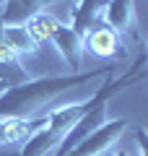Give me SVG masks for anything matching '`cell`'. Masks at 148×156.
Segmentation results:
<instances>
[{"instance_id": "7c38bea8", "label": "cell", "mask_w": 148, "mask_h": 156, "mask_svg": "<svg viewBox=\"0 0 148 156\" xmlns=\"http://www.w3.org/2000/svg\"><path fill=\"white\" fill-rule=\"evenodd\" d=\"M26 26H29V31H31V37L37 39L39 44H42V42H49V37L55 34V29L60 26V21H57L52 13L42 11V13H37L34 18H29Z\"/></svg>"}, {"instance_id": "52a82bcc", "label": "cell", "mask_w": 148, "mask_h": 156, "mask_svg": "<svg viewBox=\"0 0 148 156\" xmlns=\"http://www.w3.org/2000/svg\"><path fill=\"white\" fill-rule=\"evenodd\" d=\"M104 8H107V0H78V5L73 8L70 29L78 37H86L93 26L104 21Z\"/></svg>"}, {"instance_id": "5b68a950", "label": "cell", "mask_w": 148, "mask_h": 156, "mask_svg": "<svg viewBox=\"0 0 148 156\" xmlns=\"http://www.w3.org/2000/svg\"><path fill=\"white\" fill-rule=\"evenodd\" d=\"M49 42L57 47V52H60L62 57H65V62L70 65L73 73H81L86 47H83V37H78V34L73 31L70 23H60V26L55 29V34L49 37Z\"/></svg>"}, {"instance_id": "277c9868", "label": "cell", "mask_w": 148, "mask_h": 156, "mask_svg": "<svg viewBox=\"0 0 148 156\" xmlns=\"http://www.w3.org/2000/svg\"><path fill=\"white\" fill-rule=\"evenodd\" d=\"M104 23L115 29L120 37L138 39V21H135V3L132 0H107Z\"/></svg>"}, {"instance_id": "ba28073f", "label": "cell", "mask_w": 148, "mask_h": 156, "mask_svg": "<svg viewBox=\"0 0 148 156\" xmlns=\"http://www.w3.org/2000/svg\"><path fill=\"white\" fill-rule=\"evenodd\" d=\"M29 81V73L26 68L21 65V57L13 55L3 42H0V94L16 89V86L26 83Z\"/></svg>"}, {"instance_id": "9c48e42d", "label": "cell", "mask_w": 148, "mask_h": 156, "mask_svg": "<svg viewBox=\"0 0 148 156\" xmlns=\"http://www.w3.org/2000/svg\"><path fill=\"white\" fill-rule=\"evenodd\" d=\"M0 42L13 52V55H37L39 42L31 37L26 23H13V26H0Z\"/></svg>"}, {"instance_id": "3957f363", "label": "cell", "mask_w": 148, "mask_h": 156, "mask_svg": "<svg viewBox=\"0 0 148 156\" xmlns=\"http://www.w3.org/2000/svg\"><path fill=\"white\" fill-rule=\"evenodd\" d=\"M83 47H86L91 55L96 57H104V60H125L127 57V50H125V42H122V37L115 31V29H109L104 21L99 23V26H93L91 31L83 37Z\"/></svg>"}, {"instance_id": "30bf717a", "label": "cell", "mask_w": 148, "mask_h": 156, "mask_svg": "<svg viewBox=\"0 0 148 156\" xmlns=\"http://www.w3.org/2000/svg\"><path fill=\"white\" fill-rule=\"evenodd\" d=\"M47 125V117H37V120H0V146L23 140L29 135H34L37 130H42Z\"/></svg>"}, {"instance_id": "4fadbf2b", "label": "cell", "mask_w": 148, "mask_h": 156, "mask_svg": "<svg viewBox=\"0 0 148 156\" xmlns=\"http://www.w3.org/2000/svg\"><path fill=\"white\" fill-rule=\"evenodd\" d=\"M135 140H138V148H140V156H148V133L135 130Z\"/></svg>"}, {"instance_id": "8fae6325", "label": "cell", "mask_w": 148, "mask_h": 156, "mask_svg": "<svg viewBox=\"0 0 148 156\" xmlns=\"http://www.w3.org/2000/svg\"><path fill=\"white\" fill-rule=\"evenodd\" d=\"M57 146H60V138L52 135L47 130V125H44L42 130H37L34 135L26 138V146L21 148L18 156H47V154H52V151H57Z\"/></svg>"}, {"instance_id": "5bb4252c", "label": "cell", "mask_w": 148, "mask_h": 156, "mask_svg": "<svg viewBox=\"0 0 148 156\" xmlns=\"http://www.w3.org/2000/svg\"><path fill=\"white\" fill-rule=\"evenodd\" d=\"M112 156H130V154H127V151H115Z\"/></svg>"}, {"instance_id": "8992f818", "label": "cell", "mask_w": 148, "mask_h": 156, "mask_svg": "<svg viewBox=\"0 0 148 156\" xmlns=\"http://www.w3.org/2000/svg\"><path fill=\"white\" fill-rule=\"evenodd\" d=\"M60 0H3L0 5V23L13 26V23H26L37 13H42L47 5H55Z\"/></svg>"}, {"instance_id": "6da1fadb", "label": "cell", "mask_w": 148, "mask_h": 156, "mask_svg": "<svg viewBox=\"0 0 148 156\" xmlns=\"http://www.w3.org/2000/svg\"><path fill=\"white\" fill-rule=\"evenodd\" d=\"M115 68H93V70L81 73H68V76H42V78H29L26 83L0 94V120H31L47 101L55 96L73 91L78 86L88 83L99 76H109Z\"/></svg>"}, {"instance_id": "7a4b0ae2", "label": "cell", "mask_w": 148, "mask_h": 156, "mask_svg": "<svg viewBox=\"0 0 148 156\" xmlns=\"http://www.w3.org/2000/svg\"><path fill=\"white\" fill-rule=\"evenodd\" d=\"M125 128H127V120H125V117L107 120L99 130H93L91 135H86V138H83L73 151H68L65 156H104L107 151H109V146L125 133Z\"/></svg>"}, {"instance_id": "e0dca14e", "label": "cell", "mask_w": 148, "mask_h": 156, "mask_svg": "<svg viewBox=\"0 0 148 156\" xmlns=\"http://www.w3.org/2000/svg\"><path fill=\"white\" fill-rule=\"evenodd\" d=\"M146 60H148V55H146Z\"/></svg>"}, {"instance_id": "9a60e30c", "label": "cell", "mask_w": 148, "mask_h": 156, "mask_svg": "<svg viewBox=\"0 0 148 156\" xmlns=\"http://www.w3.org/2000/svg\"><path fill=\"white\" fill-rule=\"evenodd\" d=\"M0 156H18V154H0Z\"/></svg>"}, {"instance_id": "2e32d148", "label": "cell", "mask_w": 148, "mask_h": 156, "mask_svg": "<svg viewBox=\"0 0 148 156\" xmlns=\"http://www.w3.org/2000/svg\"><path fill=\"white\" fill-rule=\"evenodd\" d=\"M0 5H3V0H0Z\"/></svg>"}]
</instances>
